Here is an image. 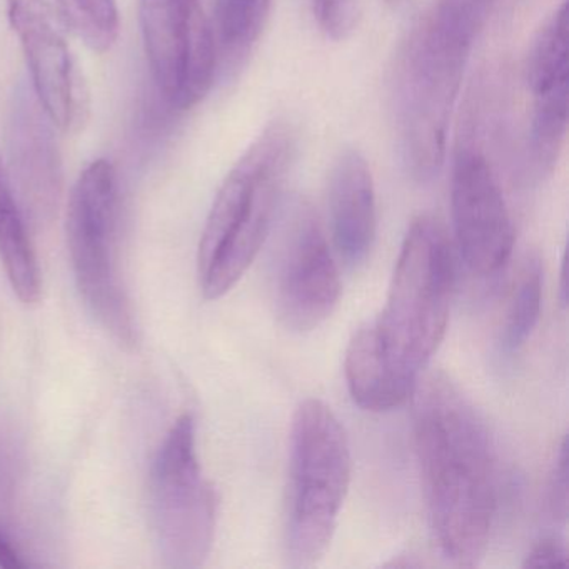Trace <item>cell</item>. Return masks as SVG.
Returning <instances> with one entry per match:
<instances>
[{
	"label": "cell",
	"instance_id": "6da1fadb",
	"mask_svg": "<svg viewBox=\"0 0 569 569\" xmlns=\"http://www.w3.org/2000/svg\"><path fill=\"white\" fill-rule=\"evenodd\" d=\"M412 396L416 458L432 535L451 565L475 568L488 551L498 509L491 436L448 376H428Z\"/></svg>",
	"mask_w": 569,
	"mask_h": 569
},
{
	"label": "cell",
	"instance_id": "7a4b0ae2",
	"mask_svg": "<svg viewBox=\"0 0 569 569\" xmlns=\"http://www.w3.org/2000/svg\"><path fill=\"white\" fill-rule=\"evenodd\" d=\"M452 289L455 259L445 226L419 216L406 232L381 315L361 326L392 378L412 395L445 339Z\"/></svg>",
	"mask_w": 569,
	"mask_h": 569
},
{
	"label": "cell",
	"instance_id": "3957f363",
	"mask_svg": "<svg viewBox=\"0 0 569 569\" xmlns=\"http://www.w3.org/2000/svg\"><path fill=\"white\" fill-rule=\"evenodd\" d=\"M295 154V131L278 121L262 131L226 176L199 242V282L209 301L228 295L261 251Z\"/></svg>",
	"mask_w": 569,
	"mask_h": 569
},
{
	"label": "cell",
	"instance_id": "277c9868",
	"mask_svg": "<svg viewBox=\"0 0 569 569\" xmlns=\"http://www.w3.org/2000/svg\"><path fill=\"white\" fill-rule=\"evenodd\" d=\"M352 456L338 416L319 399H306L291 426L284 546L288 565H318L338 528L351 485Z\"/></svg>",
	"mask_w": 569,
	"mask_h": 569
},
{
	"label": "cell",
	"instance_id": "5b68a950",
	"mask_svg": "<svg viewBox=\"0 0 569 569\" xmlns=\"http://www.w3.org/2000/svg\"><path fill=\"white\" fill-rule=\"evenodd\" d=\"M471 48L429 14L399 54L396 119L402 158L416 181H429L442 168L449 121Z\"/></svg>",
	"mask_w": 569,
	"mask_h": 569
},
{
	"label": "cell",
	"instance_id": "8992f818",
	"mask_svg": "<svg viewBox=\"0 0 569 569\" xmlns=\"http://www.w3.org/2000/svg\"><path fill=\"white\" fill-rule=\"evenodd\" d=\"M118 172L106 159L91 162L69 198V254L79 291L98 321L122 345L138 339L131 302L118 271Z\"/></svg>",
	"mask_w": 569,
	"mask_h": 569
},
{
	"label": "cell",
	"instance_id": "52a82bcc",
	"mask_svg": "<svg viewBox=\"0 0 569 569\" xmlns=\"http://www.w3.org/2000/svg\"><path fill=\"white\" fill-rule=\"evenodd\" d=\"M149 509L162 561L169 568L204 565L216 532V495L196 452V426L181 416L152 462Z\"/></svg>",
	"mask_w": 569,
	"mask_h": 569
},
{
	"label": "cell",
	"instance_id": "ba28073f",
	"mask_svg": "<svg viewBox=\"0 0 569 569\" xmlns=\"http://www.w3.org/2000/svg\"><path fill=\"white\" fill-rule=\"evenodd\" d=\"M272 306L292 332H309L331 318L341 298L338 266L311 204L296 201L282 219L271 259Z\"/></svg>",
	"mask_w": 569,
	"mask_h": 569
},
{
	"label": "cell",
	"instance_id": "9c48e42d",
	"mask_svg": "<svg viewBox=\"0 0 569 569\" xmlns=\"http://www.w3.org/2000/svg\"><path fill=\"white\" fill-rule=\"evenodd\" d=\"M142 39L166 101L189 111L211 91L218 42L201 0H141Z\"/></svg>",
	"mask_w": 569,
	"mask_h": 569
},
{
	"label": "cell",
	"instance_id": "30bf717a",
	"mask_svg": "<svg viewBox=\"0 0 569 569\" xmlns=\"http://www.w3.org/2000/svg\"><path fill=\"white\" fill-rule=\"evenodd\" d=\"M9 22L21 42L32 91L64 132H74L88 119L89 99L74 58L48 0H6Z\"/></svg>",
	"mask_w": 569,
	"mask_h": 569
},
{
	"label": "cell",
	"instance_id": "8fae6325",
	"mask_svg": "<svg viewBox=\"0 0 569 569\" xmlns=\"http://www.w3.org/2000/svg\"><path fill=\"white\" fill-rule=\"evenodd\" d=\"M452 224L466 266L491 276L508 262L515 226L488 159L472 148L459 151L451 181Z\"/></svg>",
	"mask_w": 569,
	"mask_h": 569
},
{
	"label": "cell",
	"instance_id": "7c38bea8",
	"mask_svg": "<svg viewBox=\"0 0 569 569\" xmlns=\"http://www.w3.org/2000/svg\"><path fill=\"white\" fill-rule=\"evenodd\" d=\"M48 112L24 84L8 119V174L26 222L36 229L54 221L62 198V159Z\"/></svg>",
	"mask_w": 569,
	"mask_h": 569
},
{
	"label": "cell",
	"instance_id": "4fadbf2b",
	"mask_svg": "<svg viewBox=\"0 0 569 569\" xmlns=\"http://www.w3.org/2000/svg\"><path fill=\"white\" fill-rule=\"evenodd\" d=\"M528 84L532 94L531 159L539 176L558 164L569 108L568 0L555 9L529 49Z\"/></svg>",
	"mask_w": 569,
	"mask_h": 569
},
{
	"label": "cell",
	"instance_id": "5bb4252c",
	"mask_svg": "<svg viewBox=\"0 0 569 569\" xmlns=\"http://www.w3.org/2000/svg\"><path fill=\"white\" fill-rule=\"evenodd\" d=\"M329 218L339 258L349 266L365 264L378 231L375 179L365 156L341 152L329 176Z\"/></svg>",
	"mask_w": 569,
	"mask_h": 569
},
{
	"label": "cell",
	"instance_id": "9a60e30c",
	"mask_svg": "<svg viewBox=\"0 0 569 569\" xmlns=\"http://www.w3.org/2000/svg\"><path fill=\"white\" fill-rule=\"evenodd\" d=\"M0 261L9 282L24 305L41 298V271L26 218L16 198L8 168L0 158Z\"/></svg>",
	"mask_w": 569,
	"mask_h": 569
},
{
	"label": "cell",
	"instance_id": "2e32d148",
	"mask_svg": "<svg viewBox=\"0 0 569 569\" xmlns=\"http://www.w3.org/2000/svg\"><path fill=\"white\" fill-rule=\"evenodd\" d=\"M542 306V264L536 254L522 261L509 298L506 321L502 326L501 345L506 352H515L526 345L539 318Z\"/></svg>",
	"mask_w": 569,
	"mask_h": 569
},
{
	"label": "cell",
	"instance_id": "e0dca14e",
	"mask_svg": "<svg viewBox=\"0 0 569 569\" xmlns=\"http://www.w3.org/2000/svg\"><path fill=\"white\" fill-rule=\"evenodd\" d=\"M272 0H218L216 2V42L226 54L241 59L258 42Z\"/></svg>",
	"mask_w": 569,
	"mask_h": 569
},
{
	"label": "cell",
	"instance_id": "ac0fdd59",
	"mask_svg": "<svg viewBox=\"0 0 569 569\" xmlns=\"http://www.w3.org/2000/svg\"><path fill=\"white\" fill-rule=\"evenodd\" d=\"M64 24L82 39L91 51L104 54L119 36L116 0H58Z\"/></svg>",
	"mask_w": 569,
	"mask_h": 569
},
{
	"label": "cell",
	"instance_id": "d6986e66",
	"mask_svg": "<svg viewBox=\"0 0 569 569\" xmlns=\"http://www.w3.org/2000/svg\"><path fill=\"white\" fill-rule=\"evenodd\" d=\"M498 0H439L432 18L461 41L475 44L495 12Z\"/></svg>",
	"mask_w": 569,
	"mask_h": 569
},
{
	"label": "cell",
	"instance_id": "ffe728a7",
	"mask_svg": "<svg viewBox=\"0 0 569 569\" xmlns=\"http://www.w3.org/2000/svg\"><path fill=\"white\" fill-rule=\"evenodd\" d=\"M312 16L332 41H345L355 32L359 0H311Z\"/></svg>",
	"mask_w": 569,
	"mask_h": 569
},
{
	"label": "cell",
	"instance_id": "44dd1931",
	"mask_svg": "<svg viewBox=\"0 0 569 569\" xmlns=\"http://www.w3.org/2000/svg\"><path fill=\"white\" fill-rule=\"evenodd\" d=\"M568 442L562 439L549 475L546 506L552 521L565 525L568 519Z\"/></svg>",
	"mask_w": 569,
	"mask_h": 569
},
{
	"label": "cell",
	"instance_id": "7402d4cb",
	"mask_svg": "<svg viewBox=\"0 0 569 569\" xmlns=\"http://www.w3.org/2000/svg\"><path fill=\"white\" fill-rule=\"evenodd\" d=\"M556 566H562V568L568 566V549L565 542L555 536H546L535 542L522 561V568H556Z\"/></svg>",
	"mask_w": 569,
	"mask_h": 569
},
{
	"label": "cell",
	"instance_id": "603a6c76",
	"mask_svg": "<svg viewBox=\"0 0 569 569\" xmlns=\"http://www.w3.org/2000/svg\"><path fill=\"white\" fill-rule=\"evenodd\" d=\"M26 562L22 561L18 549L11 545L4 532H0V568L19 569L24 568Z\"/></svg>",
	"mask_w": 569,
	"mask_h": 569
},
{
	"label": "cell",
	"instance_id": "cb8c5ba5",
	"mask_svg": "<svg viewBox=\"0 0 569 569\" xmlns=\"http://www.w3.org/2000/svg\"><path fill=\"white\" fill-rule=\"evenodd\" d=\"M566 295H568V289H566V261H565V259H562V264H561V302H562V306H566V301H568V299H566Z\"/></svg>",
	"mask_w": 569,
	"mask_h": 569
}]
</instances>
